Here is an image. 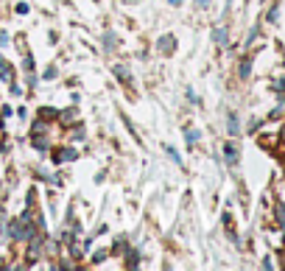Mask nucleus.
Returning <instances> with one entry per match:
<instances>
[{"label": "nucleus", "mask_w": 285, "mask_h": 271, "mask_svg": "<svg viewBox=\"0 0 285 271\" xmlns=\"http://www.w3.org/2000/svg\"><path fill=\"white\" fill-rule=\"evenodd\" d=\"M17 14H28V3H17Z\"/></svg>", "instance_id": "17"}, {"label": "nucleus", "mask_w": 285, "mask_h": 271, "mask_svg": "<svg viewBox=\"0 0 285 271\" xmlns=\"http://www.w3.org/2000/svg\"><path fill=\"white\" fill-rule=\"evenodd\" d=\"M165 151H168V157H171V159H173V162H176V168H182V157H179L176 151H173V148H171V145H165Z\"/></svg>", "instance_id": "11"}, {"label": "nucleus", "mask_w": 285, "mask_h": 271, "mask_svg": "<svg viewBox=\"0 0 285 271\" xmlns=\"http://www.w3.org/2000/svg\"><path fill=\"white\" fill-rule=\"evenodd\" d=\"M227 129H229V135H241V126H238V115H235V112H229Z\"/></svg>", "instance_id": "7"}, {"label": "nucleus", "mask_w": 285, "mask_h": 271, "mask_svg": "<svg viewBox=\"0 0 285 271\" xmlns=\"http://www.w3.org/2000/svg\"><path fill=\"white\" fill-rule=\"evenodd\" d=\"M39 118H59V112H56V109H42Z\"/></svg>", "instance_id": "16"}, {"label": "nucleus", "mask_w": 285, "mask_h": 271, "mask_svg": "<svg viewBox=\"0 0 285 271\" xmlns=\"http://www.w3.org/2000/svg\"><path fill=\"white\" fill-rule=\"evenodd\" d=\"M213 42L221 45V48H227V45H229V34H227L224 25H215V28H213Z\"/></svg>", "instance_id": "2"}, {"label": "nucleus", "mask_w": 285, "mask_h": 271, "mask_svg": "<svg viewBox=\"0 0 285 271\" xmlns=\"http://www.w3.org/2000/svg\"><path fill=\"white\" fill-rule=\"evenodd\" d=\"M168 3H171V6H179V3H182V0H168Z\"/></svg>", "instance_id": "21"}, {"label": "nucleus", "mask_w": 285, "mask_h": 271, "mask_svg": "<svg viewBox=\"0 0 285 271\" xmlns=\"http://www.w3.org/2000/svg\"><path fill=\"white\" fill-rule=\"evenodd\" d=\"M3 45H8V36L3 34V31H0V48H3Z\"/></svg>", "instance_id": "18"}, {"label": "nucleus", "mask_w": 285, "mask_h": 271, "mask_svg": "<svg viewBox=\"0 0 285 271\" xmlns=\"http://www.w3.org/2000/svg\"><path fill=\"white\" fill-rule=\"evenodd\" d=\"M185 137H187V143L193 145L196 140H199V132H196V129H187V135H185Z\"/></svg>", "instance_id": "15"}, {"label": "nucleus", "mask_w": 285, "mask_h": 271, "mask_svg": "<svg viewBox=\"0 0 285 271\" xmlns=\"http://www.w3.org/2000/svg\"><path fill=\"white\" fill-rule=\"evenodd\" d=\"M0 221H3V207H0Z\"/></svg>", "instance_id": "22"}, {"label": "nucleus", "mask_w": 285, "mask_h": 271, "mask_svg": "<svg viewBox=\"0 0 285 271\" xmlns=\"http://www.w3.org/2000/svg\"><path fill=\"white\" fill-rule=\"evenodd\" d=\"M126 266H137V252L135 249L126 252Z\"/></svg>", "instance_id": "14"}, {"label": "nucleus", "mask_w": 285, "mask_h": 271, "mask_svg": "<svg viewBox=\"0 0 285 271\" xmlns=\"http://www.w3.org/2000/svg\"><path fill=\"white\" fill-rule=\"evenodd\" d=\"M159 50L171 53V50H173V36H162V39H159Z\"/></svg>", "instance_id": "9"}, {"label": "nucleus", "mask_w": 285, "mask_h": 271, "mask_svg": "<svg viewBox=\"0 0 285 271\" xmlns=\"http://www.w3.org/2000/svg\"><path fill=\"white\" fill-rule=\"evenodd\" d=\"M238 73H241V79H249V73H252V62H249V59H243V62H241Z\"/></svg>", "instance_id": "8"}, {"label": "nucleus", "mask_w": 285, "mask_h": 271, "mask_svg": "<svg viewBox=\"0 0 285 271\" xmlns=\"http://www.w3.org/2000/svg\"><path fill=\"white\" fill-rule=\"evenodd\" d=\"M280 140H283V143H285V126H283V132H280Z\"/></svg>", "instance_id": "20"}, {"label": "nucleus", "mask_w": 285, "mask_h": 271, "mask_svg": "<svg viewBox=\"0 0 285 271\" xmlns=\"http://www.w3.org/2000/svg\"><path fill=\"white\" fill-rule=\"evenodd\" d=\"M76 157H79V154H76L73 148H64V151H59V154H56V162H73Z\"/></svg>", "instance_id": "6"}, {"label": "nucleus", "mask_w": 285, "mask_h": 271, "mask_svg": "<svg viewBox=\"0 0 285 271\" xmlns=\"http://www.w3.org/2000/svg\"><path fill=\"white\" fill-rule=\"evenodd\" d=\"M196 3H199L201 8H207V0H196Z\"/></svg>", "instance_id": "19"}, {"label": "nucleus", "mask_w": 285, "mask_h": 271, "mask_svg": "<svg viewBox=\"0 0 285 271\" xmlns=\"http://www.w3.org/2000/svg\"><path fill=\"white\" fill-rule=\"evenodd\" d=\"M224 154H227V162L229 165H238V148H235V143L224 145Z\"/></svg>", "instance_id": "4"}, {"label": "nucleus", "mask_w": 285, "mask_h": 271, "mask_svg": "<svg viewBox=\"0 0 285 271\" xmlns=\"http://www.w3.org/2000/svg\"><path fill=\"white\" fill-rule=\"evenodd\" d=\"M34 148L36 151H48V140H39V135H34Z\"/></svg>", "instance_id": "12"}, {"label": "nucleus", "mask_w": 285, "mask_h": 271, "mask_svg": "<svg viewBox=\"0 0 285 271\" xmlns=\"http://www.w3.org/2000/svg\"><path fill=\"white\" fill-rule=\"evenodd\" d=\"M11 76H14V70H11V64H8L6 59L0 56V79H3V81H11Z\"/></svg>", "instance_id": "3"}, {"label": "nucleus", "mask_w": 285, "mask_h": 271, "mask_svg": "<svg viewBox=\"0 0 285 271\" xmlns=\"http://www.w3.org/2000/svg\"><path fill=\"white\" fill-rule=\"evenodd\" d=\"M112 73L123 81V84H129V81H132V73H129L126 67H123V64H115V67H112Z\"/></svg>", "instance_id": "5"}, {"label": "nucleus", "mask_w": 285, "mask_h": 271, "mask_svg": "<svg viewBox=\"0 0 285 271\" xmlns=\"http://www.w3.org/2000/svg\"><path fill=\"white\" fill-rule=\"evenodd\" d=\"M277 224H280V229L285 232V204H277Z\"/></svg>", "instance_id": "10"}, {"label": "nucleus", "mask_w": 285, "mask_h": 271, "mask_svg": "<svg viewBox=\"0 0 285 271\" xmlns=\"http://www.w3.org/2000/svg\"><path fill=\"white\" fill-rule=\"evenodd\" d=\"M115 45H118V42H115V34L104 36V48H107V50H115Z\"/></svg>", "instance_id": "13"}, {"label": "nucleus", "mask_w": 285, "mask_h": 271, "mask_svg": "<svg viewBox=\"0 0 285 271\" xmlns=\"http://www.w3.org/2000/svg\"><path fill=\"white\" fill-rule=\"evenodd\" d=\"M31 241V249H28V263H36V257H39V249H42V243H45V232L39 235V232H34V235L28 238Z\"/></svg>", "instance_id": "1"}]
</instances>
